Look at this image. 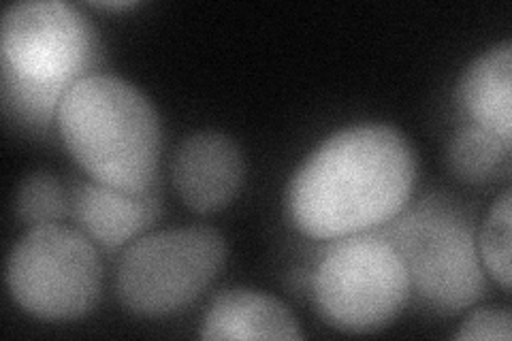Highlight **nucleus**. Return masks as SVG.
I'll return each mask as SVG.
<instances>
[{"instance_id": "nucleus-12", "label": "nucleus", "mask_w": 512, "mask_h": 341, "mask_svg": "<svg viewBox=\"0 0 512 341\" xmlns=\"http://www.w3.org/2000/svg\"><path fill=\"white\" fill-rule=\"evenodd\" d=\"M448 162L459 180L468 184H487L510 167V143L495 137L476 124L461 128L455 135Z\"/></svg>"}, {"instance_id": "nucleus-15", "label": "nucleus", "mask_w": 512, "mask_h": 341, "mask_svg": "<svg viewBox=\"0 0 512 341\" xmlns=\"http://www.w3.org/2000/svg\"><path fill=\"white\" fill-rule=\"evenodd\" d=\"M512 318L506 307L495 310H478L466 318L455 339H487V341H510Z\"/></svg>"}, {"instance_id": "nucleus-16", "label": "nucleus", "mask_w": 512, "mask_h": 341, "mask_svg": "<svg viewBox=\"0 0 512 341\" xmlns=\"http://www.w3.org/2000/svg\"><path fill=\"white\" fill-rule=\"evenodd\" d=\"M137 3L135 0H116V3H109V0H103V3H92V7H99V9H114V11H120V9H131L135 7Z\"/></svg>"}, {"instance_id": "nucleus-5", "label": "nucleus", "mask_w": 512, "mask_h": 341, "mask_svg": "<svg viewBox=\"0 0 512 341\" xmlns=\"http://www.w3.org/2000/svg\"><path fill=\"white\" fill-rule=\"evenodd\" d=\"M103 267L94 243L71 226L41 224L15 243L7 263L13 301L41 320L86 316L101 297Z\"/></svg>"}, {"instance_id": "nucleus-1", "label": "nucleus", "mask_w": 512, "mask_h": 341, "mask_svg": "<svg viewBox=\"0 0 512 341\" xmlns=\"http://www.w3.org/2000/svg\"><path fill=\"white\" fill-rule=\"evenodd\" d=\"M419 162L410 141L387 124L344 128L320 143L288 184L286 207L314 239L348 237L406 209Z\"/></svg>"}, {"instance_id": "nucleus-4", "label": "nucleus", "mask_w": 512, "mask_h": 341, "mask_svg": "<svg viewBox=\"0 0 512 341\" xmlns=\"http://www.w3.org/2000/svg\"><path fill=\"white\" fill-rule=\"evenodd\" d=\"M224 258L227 246L212 226H182L141 237L118 263V299L137 316L178 314L214 282Z\"/></svg>"}, {"instance_id": "nucleus-2", "label": "nucleus", "mask_w": 512, "mask_h": 341, "mask_svg": "<svg viewBox=\"0 0 512 341\" xmlns=\"http://www.w3.org/2000/svg\"><path fill=\"white\" fill-rule=\"evenodd\" d=\"M56 124L71 156L94 182L148 192L158 173L163 133L158 113L137 86L90 73L62 94Z\"/></svg>"}, {"instance_id": "nucleus-7", "label": "nucleus", "mask_w": 512, "mask_h": 341, "mask_svg": "<svg viewBox=\"0 0 512 341\" xmlns=\"http://www.w3.org/2000/svg\"><path fill=\"white\" fill-rule=\"evenodd\" d=\"M410 275L387 239L359 237L331 248L314 273L320 316L344 333L378 331L402 312Z\"/></svg>"}, {"instance_id": "nucleus-8", "label": "nucleus", "mask_w": 512, "mask_h": 341, "mask_svg": "<svg viewBox=\"0 0 512 341\" xmlns=\"http://www.w3.org/2000/svg\"><path fill=\"white\" fill-rule=\"evenodd\" d=\"M246 162L239 145L222 133L186 137L173 156L171 177L180 199L197 214L227 207L244 184Z\"/></svg>"}, {"instance_id": "nucleus-14", "label": "nucleus", "mask_w": 512, "mask_h": 341, "mask_svg": "<svg viewBox=\"0 0 512 341\" xmlns=\"http://www.w3.org/2000/svg\"><path fill=\"white\" fill-rule=\"evenodd\" d=\"M15 209L30 226L52 224L67 216V194L54 175L30 173L18 188Z\"/></svg>"}, {"instance_id": "nucleus-13", "label": "nucleus", "mask_w": 512, "mask_h": 341, "mask_svg": "<svg viewBox=\"0 0 512 341\" xmlns=\"http://www.w3.org/2000/svg\"><path fill=\"white\" fill-rule=\"evenodd\" d=\"M510 190L493 203L478 235L480 261L504 290L510 288Z\"/></svg>"}, {"instance_id": "nucleus-11", "label": "nucleus", "mask_w": 512, "mask_h": 341, "mask_svg": "<svg viewBox=\"0 0 512 341\" xmlns=\"http://www.w3.org/2000/svg\"><path fill=\"white\" fill-rule=\"evenodd\" d=\"M459 99L476 126L512 141V45L502 41L476 58L459 84Z\"/></svg>"}, {"instance_id": "nucleus-3", "label": "nucleus", "mask_w": 512, "mask_h": 341, "mask_svg": "<svg viewBox=\"0 0 512 341\" xmlns=\"http://www.w3.org/2000/svg\"><path fill=\"white\" fill-rule=\"evenodd\" d=\"M99 37L86 15L62 0H26L3 15L5 107L22 122L45 128L62 94L99 64Z\"/></svg>"}, {"instance_id": "nucleus-9", "label": "nucleus", "mask_w": 512, "mask_h": 341, "mask_svg": "<svg viewBox=\"0 0 512 341\" xmlns=\"http://www.w3.org/2000/svg\"><path fill=\"white\" fill-rule=\"evenodd\" d=\"M73 211L88 237L116 250L158 220L160 199L154 190L133 194L99 182H77Z\"/></svg>"}, {"instance_id": "nucleus-10", "label": "nucleus", "mask_w": 512, "mask_h": 341, "mask_svg": "<svg viewBox=\"0 0 512 341\" xmlns=\"http://www.w3.org/2000/svg\"><path fill=\"white\" fill-rule=\"evenodd\" d=\"M203 339H303L291 310L250 288H231L216 297L201 324Z\"/></svg>"}, {"instance_id": "nucleus-6", "label": "nucleus", "mask_w": 512, "mask_h": 341, "mask_svg": "<svg viewBox=\"0 0 512 341\" xmlns=\"http://www.w3.org/2000/svg\"><path fill=\"white\" fill-rule=\"evenodd\" d=\"M391 239L410 286L434 310L459 314L487 295L472 224L453 205L425 199L395 226Z\"/></svg>"}]
</instances>
